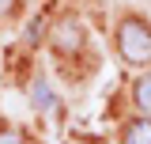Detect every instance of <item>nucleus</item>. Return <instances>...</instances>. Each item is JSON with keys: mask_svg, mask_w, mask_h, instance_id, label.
<instances>
[{"mask_svg": "<svg viewBox=\"0 0 151 144\" xmlns=\"http://www.w3.org/2000/svg\"><path fill=\"white\" fill-rule=\"evenodd\" d=\"M117 49L129 65H151V27L144 19H125L117 31Z\"/></svg>", "mask_w": 151, "mask_h": 144, "instance_id": "obj_1", "label": "nucleus"}, {"mask_svg": "<svg viewBox=\"0 0 151 144\" xmlns=\"http://www.w3.org/2000/svg\"><path fill=\"white\" fill-rule=\"evenodd\" d=\"M23 137H19L15 129H0V144H19Z\"/></svg>", "mask_w": 151, "mask_h": 144, "instance_id": "obj_5", "label": "nucleus"}, {"mask_svg": "<svg viewBox=\"0 0 151 144\" xmlns=\"http://www.w3.org/2000/svg\"><path fill=\"white\" fill-rule=\"evenodd\" d=\"M125 144H151V118H140L125 129Z\"/></svg>", "mask_w": 151, "mask_h": 144, "instance_id": "obj_2", "label": "nucleus"}, {"mask_svg": "<svg viewBox=\"0 0 151 144\" xmlns=\"http://www.w3.org/2000/svg\"><path fill=\"white\" fill-rule=\"evenodd\" d=\"M136 106L144 110V114H151V76L136 80Z\"/></svg>", "mask_w": 151, "mask_h": 144, "instance_id": "obj_3", "label": "nucleus"}, {"mask_svg": "<svg viewBox=\"0 0 151 144\" xmlns=\"http://www.w3.org/2000/svg\"><path fill=\"white\" fill-rule=\"evenodd\" d=\"M12 4H15V0H0V12H12Z\"/></svg>", "mask_w": 151, "mask_h": 144, "instance_id": "obj_6", "label": "nucleus"}, {"mask_svg": "<svg viewBox=\"0 0 151 144\" xmlns=\"http://www.w3.org/2000/svg\"><path fill=\"white\" fill-rule=\"evenodd\" d=\"M34 106L38 110H53V91L45 87V80H34Z\"/></svg>", "mask_w": 151, "mask_h": 144, "instance_id": "obj_4", "label": "nucleus"}]
</instances>
